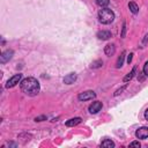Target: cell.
Returning a JSON list of instances; mask_svg holds the SVG:
<instances>
[{
	"mask_svg": "<svg viewBox=\"0 0 148 148\" xmlns=\"http://www.w3.org/2000/svg\"><path fill=\"white\" fill-rule=\"evenodd\" d=\"M125 51H123L121 52V54L118 57V60H117V64H116V67L117 68H120L121 66H123V64H124V59H125Z\"/></svg>",
	"mask_w": 148,
	"mask_h": 148,
	"instance_id": "cell-15",
	"label": "cell"
},
{
	"mask_svg": "<svg viewBox=\"0 0 148 148\" xmlns=\"http://www.w3.org/2000/svg\"><path fill=\"white\" fill-rule=\"evenodd\" d=\"M140 146H141V143H140L139 141H133V142L130 143V147H138V148H139Z\"/></svg>",
	"mask_w": 148,
	"mask_h": 148,
	"instance_id": "cell-21",
	"label": "cell"
},
{
	"mask_svg": "<svg viewBox=\"0 0 148 148\" xmlns=\"http://www.w3.org/2000/svg\"><path fill=\"white\" fill-rule=\"evenodd\" d=\"M101 147L112 148V147H114V142H113L112 140H110V139H105V140H103V141L101 142Z\"/></svg>",
	"mask_w": 148,
	"mask_h": 148,
	"instance_id": "cell-13",
	"label": "cell"
},
{
	"mask_svg": "<svg viewBox=\"0 0 148 148\" xmlns=\"http://www.w3.org/2000/svg\"><path fill=\"white\" fill-rule=\"evenodd\" d=\"M20 88L25 95L34 97V96L38 95V92L40 90V84L37 81V79H35L32 76H28L20 82Z\"/></svg>",
	"mask_w": 148,
	"mask_h": 148,
	"instance_id": "cell-1",
	"label": "cell"
},
{
	"mask_svg": "<svg viewBox=\"0 0 148 148\" xmlns=\"http://www.w3.org/2000/svg\"><path fill=\"white\" fill-rule=\"evenodd\" d=\"M102 108H103L102 102H99V101H95V102H92V103L89 105L88 110H89V112H90L91 114H96L97 112H99V111L102 110Z\"/></svg>",
	"mask_w": 148,
	"mask_h": 148,
	"instance_id": "cell-6",
	"label": "cell"
},
{
	"mask_svg": "<svg viewBox=\"0 0 148 148\" xmlns=\"http://www.w3.org/2000/svg\"><path fill=\"white\" fill-rule=\"evenodd\" d=\"M21 79H22V74H15V75H13L12 77H9L8 80H7V82H6V88L7 89H9V88H13V87H15L17 83H20L21 82Z\"/></svg>",
	"mask_w": 148,
	"mask_h": 148,
	"instance_id": "cell-3",
	"label": "cell"
},
{
	"mask_svg": "<svg viewBox=\"0 0 148 148\" xmlns=\"http://www.w3.org/2000/svg\"><path fill=\"white\" fill-rule=\"evenodd\" d=\"M96 97V92L92 91V90H86V91H82L77 95V99L79 101H89V99H94Z\"/></svg>",
	"mask_w": 148,
	"mask_h": 148,
	"instance_id": "cell-4",
	"label": "cell"
},
{
	"mask_svg": "<svg viewBox=\"0 0 148 148\" xmlns=\"http://www.w3.org/2000/svg\"><path fill=\"white\" fill-rule=\"evenodd\" d=\"M81 121H82V119H81L80 117H74V118H71V119H68V120L66 121V126H68V127H73V126L79 125Z\"/></svg>",
	"mask_w": 148,
	"mask_h": 148,
	"instance_id": "cell-11",
	"label": "cell"
},
{
	"mask_svg": "<svg viewBox=\"0 0 148 148\" xmlns=\"http://www.w3.org/2000/svg\"><path fill=\"white\" fill-rule=\"evenodd\" d=\"M126 87H127V86H126V84H125V86H123V87H121V88H119V89H118V90H116V92H114V94H113V95H114V96H118V95H119V94H121V91H124V90H125V89H126Z\"/></svg>",
	"mask_w": 148,
	"mask_h": 148,
	"instance_id": "cell-19",
	"label": "cell"
},
{
	"mask_svg": "<svg viewBox=\"0 0 148 148\" xmlns=\"http://www.w3.org/2000/svg\"><path fill=\"white\" fill-rule=\"evenodd\" d=\"M46 119H47V117L43 114V116H38V117H36V118H35V121H43V120H46Z\"/></svg>",
	"mask_w": 148,
	"mask_h": 148,
	"instance_id": "cell-20",
	"label": "cell"
},
{
	"mask_svg": "<svg viewBox=\"0 0 148 148\" xmlns=\"http://www.w3.org/2000/svg\"><path fill=\"white\" fill-rule=\"evenodd\" d=\"M128 8H130L131 13H133V14H138V12H139V6L133 1L128 2Z\"/></svg>",
	"mask_w": 148,
	"mask_h": 148,
	"instance_id": "cell-14",
	"label": "cell"
},
{
	"mask_svg": "<svg viewBox=\"0 0 148 148\" xmlns=\"http://www.w3.org/2000/svg\"><path fill=\"white\" fill-rule=\"evenodd\" d=\"M112 37V34L108 30H101L97 32V38L101 39V40H108Z\"/></svg>",
	"mask_w": 148,
	"mask_h": 148,
	"instance_id": "cell-8",
	"label": "cell"
},
{
	"mask_svg": "<svg viewBox=\"0 0 148 148\" xmlns=\"http://www.w3.org/2000/svg\"><path fill=\"white\" fill-rule=\"evenodd\" d=\"M147 40H148V34L145 36V38H143V40H142V46H141V47H143V46H145V44H146V42H147Z\"/></svg>",
	"mask_w": 148,
	"mask_h": 148,
	"instance_id": "cell-24",
	"label": "cell"
},
{
	"mask_svg": "<svg viewBox=\"0 0 148 148\" xmlns=\"http://www.w3.org/2000/svg\"><path fill=\"white\" fill-rule=\"evenodd\" d=\"M145 119H146V120L148 121V109H147V110L145 111Z\"/></svg>",
	"mask_w": 148,
	"mask_h": 148,
	"instance_id": "cell-25",
	"label": "cell"
},
{
	"mask_svg": "<svg viewBox=\"0 0 148 148\" xmlns=\"http://www.w3.org/2000/svg\"><path fill=\"white\" fill-rule=\"evenodd\" d=\"M114 52H116V46H114V44L111 43V44H106V45H105V47H104V53H105L108 57L113 56Z\"/></svg>",
	"mask_w": 148,
	"mask_h": 148,
	"instance_id": "cell-9",
	"label": "cell"
},
{
	"mask_svg": "<svg viewBox=\"0 0 148 148\" xmlns=\"http://www.w3.org/2000/svg\"><path fill=\"white\" fill-rule=\"evenodd\" d=\"M132 59H133V53L131 52V53L128 54V57H127V62L131 64V62H132Z\"/></svg>",
	"mask_w": 148,
	"mask_h": 148,
	"instance_id": "cell-22",
	"label": "cell"
},
{
	"mask_svg": "<svg viewBox=\"0 0 148 148\" xmlns=\"http://www.w3.org/2000/svg\"><path fill=\"white\" fill-rule=\"evenodd\" d=\"M96 3H97L99 7L105 8V7H108V6H109L110 0H96Z\"/></svg>",
	"mask_w": 148,
	"mask_h": 148,
	"instance_id": "cell-16",
	"label": "cell"
},
{
	"mask_svg": "<svg viewBox=\"0 0 148 148\" xmlns=\"http://www.w3.org/2000/svg\"><path fill=\"white\" fill-rule=\"evenodd\" d=\"M142 72H143V74H145L146 76H148V60L145 62L143 68H142Z\"/></svg>",
	"mask_w": 148,
	"mask_h": 148,
	"instance_id": "cell-18",
	"label": "cell"
},
{
	"mask_svg": "<svg viewBox=\"0 0 148 148\" xmlns=\"http://www.w3.org/2000/svg\"><path fill=\"white\" fill-rule=\"evenodd\" d=\"M125 32H126V24H123V32H121V37H125Z\"/></svg>",
	"mask_w": 148,
	"mask_h": 148,
	"instance_id": "cell-23",
	"label": "cell"
},
{
	"mask_svg": "<svg viewBox=\"0 0 148 148\" xmlns=\"http://www.w3.org/2000/svg\"><path fill=\"white\" fill-rule=\"evenodd\" d=\"M135 136L138 139H147L148 138V127L146 126H142V127H139L136 131H135Z\"/></svg>",
	"mask_w": 148,
	"mask_h": 148,
	"instance_id": "cell-7",
	"label": "cell"
},
{
	"mask_svg": "<svg viewBox=\"0 0 148 148\" xmlns=\"http://www.w3.org/2000/svg\"><path fill=\"white\" fill-rule=\"evenodd\" d=\"M103 66V61L102 60H96L91 64V68H99Z\"/></svg>",
	"mask_w": 148,
	"mask_h": 148,
	"instance_id": "cell-17",
	"label": "cell"
},
{
	"mask_svg": "<svg viewBox=\"0 0 148 148\" xmlns=\"http://www.w3.org/2000/svg\"><path fill=\"white\" fill-rule=\"evenodd\" d=\"M114 20V13L109 8H102L98 12V21L102 24H110Z\"/></svg>",
	"mask_w": 148,
	"mask_h": 148,
	"instance_id": "cell-2",
	"label": "cell"
},
{
	"mask_svg": "<svg viewBox=\"0 0 148 148\" xmlns=\"http://www.w3.org/2000/svg\"><path fill=\"white\" fill-rule=\"evenodd\" d=\"M135 72H136V67L134 66V67L132 68V71H131L130 73H127V75H126V76L123 79V81H124V82H128V81H131V80L134 77V75H135Z\"/></svg>",
	"mask_w": 148,
	"mask_h": 148,
	"instance_id": "cell-12",
	"label": "cell"
},
{
	"mask_svg": "<svg viewBox=\"0 0 148 148\" xmlns=\"http://www.w3.org/2000/svg\"><path fill=\"white\" fill-rule=\"evenodd\" d=\"M14 56V51L12 49H8V50H5L1 56H0V62L1 64H6L7 61H9Z\"/></svg>",
	"mask_w": 148,
	"mask_h": 148,
	"instance_id": "cell-5",
	"label": "cell"
},
{
	"mask_svg": "<svg viewBox=\"0 0 148 148\" xmlns=\"http://www.w3.org/2000/svg\"><path fill=\"white\" fill-rule=\"evenodd\" d=\"M76 74L75 73H69V74H67L65 77H64V83H66V84H72V83H74L75 81H76Z\"/></svg>",
	"mask_w": 148,
	"mask_h": 148,
	"instance_id": "cell-10",
	"label": "cell"
}]
</instances>
